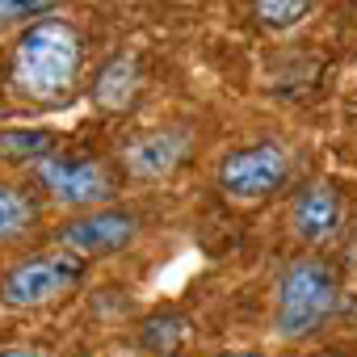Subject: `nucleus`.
Instances as JSON below:
<instances>
[{
	"label": "nucleus",
	"instance_id": "nucleus-1",
	"mask_svg": "<svg viewBox=\"0 0 357 357\" xmlns=\"http://www.w3.org/2000/svg\"><path fill=\"white\" fill-rule=\"evenodd\" d=\"M80 34L68 17H43L34 26H26L13 43L9 55V72L22 97L30 101H63L76 89L80 76Z\"/></svg>",
	"mask_w": 357,
	"mask_h": 357
},
{
	"label": "nucleus",
	"instance_id": "nucleus-2",
	"mask_svg": "<svg viewBox=\"0 0 357 357\" xmlns=\"http://www.w3.org/2000/svg\"><path fill=\"white\" fill-rule=\"evenodd\" d=\"M336 307H340V282H336L332 265L319 257H298L273 282L269 328L278 340L298 344V340L315 336L336 315Z\"/></svg>",
	"mask_w": 357,
	"mask_h": 357
},
{
	"label": "nucleus",
	"instance_id": "nucleus-3",
	"mask_svg": "<svg viewBox=\"0 0 357 357\" xmlns=\"http://www.w3.org/2000/svg\"><path fill=\"white\" fill-rule=\"evenodd\" d=\"M84 278V265L68 252H34L0 273V307L38 311L63 294H72Z\"/></svg>",
	"mask_w": 357,
	"mask_h": 357
},
{
	"label": "nucleus",
	"instance_id": "nucleus-4",
	"mask_svg": "<svg viewBox=\"0 0 357 357\" xmlns=\"http://www.w3.org/2000/svg\"><path fill=\"white\" fill-rule=\"evenodd\" d=\"M290 176V160L278 143H248V147H236L219 160L215 168V185L227 202H265L273 198Z\"/></svg>",
	"mask_w": 357,
	"mask_h": 357
},
{
	"label": "nucleus",
	"instance_id": "nucleus-5",
	"mask_svg": "<svg viewBox=\"0 0 357 357\" xmlns=\"http://www.w3.org/2000/svg\"><path fill=\"white\" fill-rule=\"evenodd\" d=\"M38 185L68 211L76 215H89V211H101V206H114V176L101 160H89V155H47L38 168Z\"/></svg>",
	"mask_w": 357,
	"mask_h": 357
},
{
	"label": "nucleus",
	"instance_id": "nucleus-6",
	"mask_svg": "<svg viewBox=\"0 0 357 357\" xmlns=\"http://www.w3.org/2000/svg\"><path fill=\"white\" fill-rule=\"evenodd\" d=\"M135 240H139V215L126 206H101L89 215H72L68 223L55 227V248L76 257V261L126 252Z\"/></svg>",
	"mask_w": 357,
	"mask_h": 357
},
{
	"label": "nucleus",
	"instance_id": "nucleus-7",
	"mask_svg": "<svg viewBox=\"0 0 357 357\" xmlns=\"http://www.w3.org/2000/svg\"><path fill=\"white\" fill-rule=\"evenodd\" d=\"M190 130L181 126H164V130H151V135H139L135 143L122 147V168L135 181H164L176 168L185 164L190 155Z\"/></svg>",
	"mask_w": 357,
	"mask_h": 357
},
{
	"label": "nucleus",
	"instance_id": "nucleus-8",
	"mask_svg": "<svg viewBox=\"0 0 357 357\" xmlns=\"http://www.w3.org/2000/svg\"><path fill=\"white\" fill-rule=\"evenodd\" d=\"M340 227V194L328 181H311L290 202V231L303 244H324Z\"/></svg>",
	"mask_w": 357,
	"mask_h": 357
},
{
	"label": "nucleus",
	"instance_id": "nucleus-9",
	"mask_svg": "<svg viewBox=\"0 0 357 357\" xmlns=\"http://www.w3.org/2000/svg\"><path fill=\"white\" fill-rule=\"evenodd\" d=\"M139 89H143L139 55L135 51H114L93 76V105L101 114H122L139 101Z\"/></svg>",
	"mask_w": 357,
	"mask_h": 357
},
{
	"label": "nucleus",
	"instance_id": "nucleus-10",
	"mask_svg": "<svg viewBox=\"0 0 357 357\" xmlns=\"http://www.w3.org/2000/svg\"><path fill=\"white\" fill-rule=\"evenodd\" d=\"M34 223H38V198L22 185L0 181V244H13V240L30 236Z\"/></svg>",
	"mask_w": 357,
	"mask_h": 357
},
{
	"label": "nucleus",
	"instance_id": "nucleus-11",
	"mask_svg": "<svg viewBox=\"0 0 357 357\" xmlns=\"http://www.w3.org/2000/svg\"><path fill=\"white\" fill-rule=\"evenodd\" d=\"M47 155H55V139L51 130L38 126H5L0 130V160L5 164H43Z\"/></svg>",
	"mask_w": 357,
	"mask_h": 357
},
{
	"label": "nucleus",
	"instance_id": "nucleus-12",
	"mask_svg": "<svg viewBox=\"0 0 357 357\" xmlns=\"http://www.w3.org/2000/svg\"><path fill=\"white\" fill-rule=\"evenodd\" d=\"M185 340V315H176V311H160L143 324V344L160 357H172V349Z\"/></svg>",
	"mask_w": 357,
	"mask_h": 357
},
{
	"label": "nucleus",
	"instance_id": "nucleus-13",
	"mask_svg": "<svg viewBox=\"0 0 357 357\" xmlns=\"http://www.w3.org/2000/svg\"><path fill=\"white\" fill-rule=\"evenodd\" d=\"M307 13H311L307 0H261V5H252V17H257L265 30H290V26H298Z\"/></svg>",
	"mask_w": 357,
	"mask_h": 357
},
{
	"label": "nucleus",
	"instance_id": "nucleus-14",
	"mask_svg": "<svg viewBox=\"0 0 357 357\" xmlns=\"http://www.w3.org/2000/svg\"><path fill=\"white\" fill-rule=\"evenodd\" d=\"M43 17H55V5H17V0H0V30L9 26H34Z\"/></svg>",
	"mask_w": 357,
	"mask_h": 357
},
{
	"label": "nucleus",
	"instance_id": "nucleus-15",
	"mask_svg": "<svg viewBox=\"0 0 357 357\" xmlns=\"http://www.w3.org/2000/svg\"><path fill=\"white\" fill-rule=\"evenodd\" d=\"M0 357H47V353L34 349V344H5V349H0Z\"/></svg>",
	"mask_w": 357,
	"mask_h": 357
},
{
	"label": "nucleus",
	"instance_id": "nucleus-16",
	"mask_svg": "<svg viewBox=\"0 0 357 357\" xmlns=\"http://www.w3.org/2000/svg\"><path fill=\"white\" fill-rule=\"evenodd\" d=\"M211 357H265L257 349H223V353H211Z\"/></svg>",
	"mask_w": 357,
	"mask_h": 357
}]
</instances>
